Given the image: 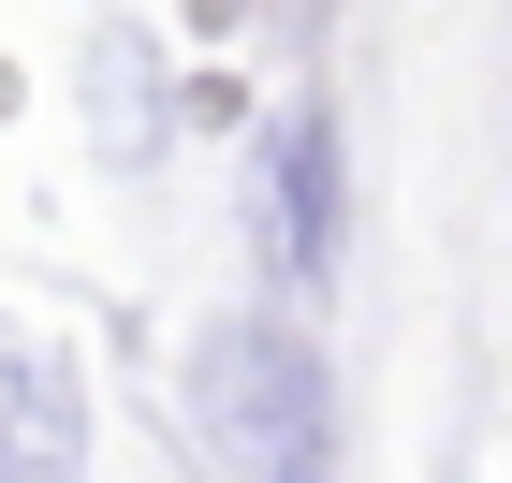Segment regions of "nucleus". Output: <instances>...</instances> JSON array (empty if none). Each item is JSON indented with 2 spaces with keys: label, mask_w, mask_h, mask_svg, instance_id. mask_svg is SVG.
Returning <instances> with one entry per match:
<instances>
[{
  "label": "nucleus",
  "mask_w": 512,
  "mask_h": 483,
  "mask_svg": "<svg viewBox=\"0 0 512 483\" xmlns=\"http://www.w3.org/2000/svg\"><path fill=\"white\" fill-rule=\"evenodd\" d=\"M191 410L235 454V483H337V366L278 308H220L191 337Z\"/></svg>",
  "instance_id": "f257e3e1"
},
{
  "label": "nucleus",
  "mask_w": 512,
  "mask_h": 483,
  "mask_svg": "<svg viewBox=\"0 0 512 483\" xmlns=\"http://www.w3.org/2000/svg\"><path fill=\"white\" fill-rule=\"evenodd\" d=\"M249 220H264V279L278 293H322V279H337V249H352V161H337V118H322V103L264 118Z\"/></svg>",
  "instance_id": "f03ea898"
}]
</instances>
